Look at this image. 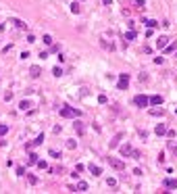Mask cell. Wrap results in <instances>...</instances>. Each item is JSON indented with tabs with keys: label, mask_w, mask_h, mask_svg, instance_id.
<instances>
[{
	"label": "cell",
	"mask_w": 177,
	"mask_h": 194,
	"mask_svg": "<svg viewBox=\"0 0 177 194\" xmlns=\"http://www.w3.org/2000/svg\"><path fill=\"white\" fill-rule=\"evenodd\" d=\"M79 115V111L73 109V107H60V117H65V119H73Z\"/></svg>",
	"instance_id": "obj_1"
},
{
	"label": "cell",
	"mask_w": 177,
	"mask_h": 194,
	"mask_svg": "<svg viewBox=\"0 0 177 194\" xmlns=\"http://www.w3.org/2000/svg\"><path fill=\"white\" fill-rule=\"evenodd\" d=\"M106 161H109V165L113 167V169H117V171H123V169H125V163H123L121 159H115V157H109V159H106Z\"/></svg>",
	"instance_id": "obj_2"
},
{
	"label": "cell",
	"mask_w": 177,
	"mask_h": 194,
	"mask_svg": "<svg viewBox=\"0 0 177 194\" xmlns=\"http://www.w3.org/2000/svg\"><path fill=\"white\" fill-rule=\"evenodd\" d=\"M134 104H136V107H140V109H144V107H148V104H150V98H148V96H144V94H138L136 98H134Z\"/></svg>",
	"instance_id": "obj_3"
},
{
	"label": "cell",
	"mask_w": 177,
	"mask_h": 194,
	"mask_svg": "<svg viewBox=\"0 0 177 194\" xmlns=\"http://www.w3.org/2000/svg\"><path fill=\"white\" fill-rule=\"evenodd\" d=\"M127 86H129V75L121 73L119 75V90H127Z\"/></svg>",
	"instance_id": "obj_4"
},
{
	"label": "cell",
	"mask_w": 177,
	"mask_h": 194,
	"mask_svg": "<svg viewBox=\"0 0 177 194\" xmlns=\"http://www.w3.org/2000/svg\"><path fill=\"white\" fill-rule=\"evenodd\" d=\"M167 46H169V38H167V36H161V38L156 40V48L158 50H165Z\"/></svg>",
	"instance_id": "obj_5"
},
{
	"label": "cell",
	"mask_w": 177,
	"mask_h": 194,
	"mask_svg": "<svg viewBox=\"0 0 177 194\" xmlns=\"http://www.w3.org/2000/svg\"><path fill=\"white\" fill-rule=\"evenodd\" d=\"M129 6L136 8V11H142V8H146V2L144 0H129Z\"/></svg>",
	"instance_id": "obj_6"
},
{
	"label": "cell",
	"mask_w": 177,
	"mask_h": 194,
	"mask_svg": "<svg viewBox=\"0 0 177 194\" xmlns=\"http://www.w3.org/2000/svg\"><path fill=\"white\" fill-rule=\"evenodd\" d=\"M42 142H44V134H40L38 138H35V140H33V142H29V144H27V146H25V148H27V150H29V148H33V146H40Z\"/></svg>",
	"instance_id": "obj_7"
},
{
	"label": "cell",
	"mask_w": 177,
	"mask_h": 194,
	"mask_svg": "<svg viewBox=\"0 0 177 194\" xmlns=\"http://www.w3.org/2000/svg\"><path fill=\"white\" fill-rule=\"evenodd\" d=\"M73 127H75V131H77V136H83V134H85V125H83L81 121H75Z\"/></svg>",
	"instance_id": "obj_8"
},
{
	"label": "cell",
	"mask_w": 177,
	"mask_h": 194,
	"mask_svg": "<svg viewBox=\"0 0 177 194\" xmlns=\"http://www.w3.org/2000/svg\"><path fill=\"white\" fill-rule=\"evenodd\" d=\"M29 75H31V77H33V79H38V77H40V75H42V69H40V67H38V65H33V67H31V69H29Z\"/></svg>",
	"instance_id": "obj_9"
},
{
	"label": "cell",
	"mask_w": 177,
	"mask_h": 194,
	"mask_svg": "<svg viewBox=\"0 0 177 194\" xmlns=\"http://www.w3.org/2000/svg\"><path fill=\"white\" fill-rule=\"evenodd\" d=\"M163 184H165V188H171V190H175V188H177V180H173V178H167Z\"/></svg>",
	"instance_id": "obj_10"
},
{
	"label": "cell",
	"mask_w": 177,
	"mask_h": 194,
	"mask_svg": "<svg viewBox=\"0 0 177 194\" xmlns=\"http://www.w3.org/2000/svg\"><path fill=\"white\" fill-rule=\"evenodd\" d=\"M154 134H156V136H165V134H167V127H165V123H158V125L154 127Z\"/></svg>",
	"instance_id": "obj_11"
},
{
	"label": "cell",
	"mask_w": 177,
	"mask_h": 194,
	"mask_svg": "<svg viewBox=\"0 0 177 194\" xmlns=\"http://www.w3.org/2000/svg\"><path fill=\"white\" fill-rule=\"evenodd\" d=\"M27 157H29V159H27V165H38V161H40V157L35 155V152H29Z\"/></svg>",
	"instance_id": "obj_12"
},
{
	"label": "cell",
	"mask_w": 177,
	"mask_h": 194,
	"mask_svg": "<svg viewBox=\"0 0 177 194\" xmlns=\"http://www.w3.org/2000/svg\"><path fill=\"white\" fill-rule=\"evenodd\" d=\"M150 115H152V117H163V115H165V109L154 107V109H150Z\"/></svg>",
	"instance_id": "obj_13"
},
{
	"label": "cell",
	"mask_w": 177,
	"mask_h": 194,
	"mask_svg": "<svg viewBox=\"0 0 177 194\" xmlns=\"http://www.w3.org/2000/svg\"><path fill=\"white\" fill-rule=\"evenodd\" d=\"M131 152H134V148H131L129 144H123V146H121V155H123V157H129Z\"/></svg>",
	"instance_id": "obj_14"
},
{
	"label": "cell",
	"mask_w": 177,
	"mask_h": 194,
	"mask_svg": "<svg viewBox=\"0 0 177 194\" xmlns=\"http://www.w3.org/2000/svg\"><path fill=\"white\" fill-rule=\"evenodd\" d=\"M121 138H123V134H117V136H115V138L111 140V144H109V146H111V150H113V148H117V146H119V140H121Z\"/></svg>",
	"instance_id": "obj_15"
},
{
	"label": "cell",
	"mask_w": 177,
	"mask_h": 194,
	"mask_svg": "<svg viewBox=\"0 0 177 194\" xmlns=\"http://www.w3.org/2000/svg\"><path fill=\"white\" fill-rule=\"evenodd\" d=\"M90 171H92V175H94V178H98V175L102 173V169H100V167H98V165H94V163L90 165Z\"/></svg>",
	"instance_id": "obj_16"
},
{
	"label": "cell",
	"mask_w": 177,
	"mask_h": 194,
	"mask_svg": "<svg viewBox=\"0 0 177 194\" xmlns=\"http://www.w3.org/2000/svg\"><path fill=\"white\" fill-rule=\"evenodd\" d=\"M167 146H169V150L177 157V142H175V140H169V142H167Z\"/></svg>",
	"instance_id": "obj_17"
},
{
	"label": "cell",
	"mask_w": 177,
	"mask_h": 194,
	"mask_svg": "<svg viewBox=\"0 0 177 194\" xmlns=\"http://www.w3.org/2000/svg\"><path fill=\"white\" fill-rule=\"evenodd\" d=\"M150 104H154V107H158V104H163V96H152V98H150Z\"/></svg>",
	"instance_id": "obj_18"
},
{
	"label": "cell",
	"mask_w": 177,
	"mask_h": 194,
	"mask_svg": "<svg viewBox=\"0 0 177 194\" xmlns=\"http://www.w3.org/2000/svg\"><path fill=\"white\" fill-rule=\"evenodd\" d=\"M75 188H77V192H85V190H87V184H85V182H83V180H79V182H77V186H75Z\"/></svg>",
	"instance_id": "obj_19"
},
{
	"label": "cell",
	"mask_w": 177,
	"mask_h": 194,
	"mask_svg": "<svg viewBox=\"0 0 177 194\" xmlns=\"http://www.w3.org/2000/svg\"><path fill=\"white\" fill-rule=\"evenodd\" d=\"M142 23H144V25H148L150 29H152V27H156V25H158V21H154V19H144Z\"/></svg>",
	"instance_id": "obj_20"
},
{
	"label": "cell",
	"mask_w": 177,
	"mask_h": 194,
	"mask_svg": "<svg viewBox=\"0 0 177 194\" xmlns=\"http://www.w3.org/2000/svg\"><path fill=\"white\" fill-rule=\"evenodd\" d=\"M175 50H177V44H175V42H169V46L165 48V52H167V54H171V52H175Z\"/></svg>",
	"instance_id": "obj_21"
},
{
	"label": "cell",
	"mask_w": 177,
	"mask_h": 194,
	"mask_svg": "<svg viewBox=\"0 0 177 194\" xmlns=\"http://www.w3.org/2000/svg\"><path fill=\"white\" fill-rule=\"evenodd\" d=\"M13 23H15V27H19V29H27V25L23 21H19V19H13Z\"/></svg>",
	"instance_id": "obj_22"
},
{
	"label": "cell",
	"mask_w": 177,
	"mask_h": 194,
	"mask_svg": "<svg viewBox=\"0 0 177 194\" xmlns=\"http://www.w3.org/2000/svg\"><path fill=\"white\" fill-rule=\"evenodd\" d=\"M106 186H109V188H117V180H115V178H109V180H106Z\"/></svg>",
	"instance_id": "obj_23"
},
{
	"label": "cell",
	"mask_w": 177,
	"mask_h": 194,
	"mask_svg": "<svg viewBox=\"0 0 177 194\" xmlns=\"http://www.w3.org/2000/svg\"><path fill=\"white\" fill-rule=\"evenodd\" d=\"M29 107H31V102H29V100H21V104H19V109H21V111H27Z\"/></svg>",
	"instance_id": "obj_24"
},
{
	"label": "cell",
	"mask_w": 177,
	"mask_h": 194,
	"mask_svg": "<svg viewBox=\"0 0 177 194\" xmlns=\"http://www.w3.org/2000/svg\"><path fill=\"white\" fill-rule=\"evenodd\" d=\"M48 155H50L52 159H60V152L56 150V148H50V150H48Z\"/></svg>",
	"instance_id": "obj_25"
},
{
	"label": "cell",
	"mask_w": 177,
	"mask_h": 194,
	"mask_svg": "<svg viewBox=\"0 0 177 194\" xmlns=\"http://www.w3.org/2000/svg\"><path fill=\"white\" fill-rule=\"evenodd\" d=\"M79 11H81V6H79L77 2H73V4H71V13H75V15H79Z\"/></svg>",
	"instance_id": "obj_26"
},
{
	"label": "cell",
	"mask_w": 177,
	"mask_h": 194,
	"mask_svg": "<svg viewBox=\"0 0 177 194\" xmlns=\"http://www.w3.org/2000/svg\"><path fill=\"white\" fill-rule=\"evenodd\" d=\"M44 44H48V46H52V36H48V33H44Z\"/></svg>",
	"instance_id": "obj_27"
},
{
	"label": "cell",
	"mask_w": 177,
	"mask_h": 194,
	"mask_svg": "<svg viewBox=\"0 0 177 194\" xmlns=\"http://www.w3.org/2000/svg\"><path fill=\"white\" fill-rule=\"evenodd\" d=\"M27 182L31 184V186H35V184H38V178H35V175H31V173H29V175H27Z\"/></svg>",
	"instance_id": "obj_28"
},
{
	"label": "cell",
	"mask_w": 177,
	"mask_h": 194,
	"mask_svg": "<svg viewBox=\"0 0 177 194\" xmlns=\"http://www.w3.org/2000/svg\"><path fill=\"white\" fill-rule=\"evenodd\" d=\"M6 131H8V125H6V123H0V136H4Z\"/></svg>",
	"instance_id": "obj_29"
},
{
	"label": "cell",
	"mask_w": 177,
	"mask_h": 194,
	"mask_svg": "<svg viewBox=\"0 0 177 194\" xmlns=\"http://www.w3.org/2000/svg\"><path fill=\"white\" fill-rule=\"evenodd\" d=\"M52 75L60 77V75H63V69H60V67H54V69H52Z\"/></svg>",
	"instance_id": "obj_30"
},
{
	"label": "cell",
	"mask_w": 177,
	"mask_h": 194,
	"mask_svg": "<svg viewBox=\"0 0 177 194\" xmlns=\"http://www.w3.org/2000/svg\"><path fill=\"white\" fill-rule=\"evenodd\" d=\"M134 38H136V31H134V29H129V31L125 33V40H134Z\"/></svg>",
	"instance_id": "obj_31"
},
{
	"label": "cell",
	"mask_w": 177,
	"mask_h": 194,
	"mask_svg": "<svg viewBox=\"0 0 177 194\" xmlns=\"http://www.w3.org/2000/svg\"><path fill=\"white\" fill-rule=\"evenodd\" d=\"M75 146H77V144H75V140H67V148H69V150H73Z\"/></svg>",
	"instance_id": "obj_32"
},
{
	"label": "cell",
	"mask_w": 177,
	"mask_h": 194,
	"mask_svg": "<svg viewBox=\"0 0 177 194\" xmlns=\"http://www.w3.org/2000/svg\"><path fill=\"white\" fill-rule=\"evenodd\" d=\"M38 167H40V169H48V163H46V161H42V159H40V161H38Z\"/></svg>",
	"instance_id": "obj_33"
},
{
	"label": "cell",
	"mask_w": 177,
	"mask_h": 194,
	"mask_svg": "<svg viewBox=\"0 0 177 194\" xmlns=\"http://www.w3.org/2000/svg\"><path fill=\"white\" fill-rule=\"evenodd\" d=\"M98 102H100V104H106V102H109V98H106L104 94H100V96H98Z\"/></svg>",
	"instance_id": "obj_34"
},
{
	"label": "cell",
	"mask_w": 177,
	"mask_h": 194,
	"mask_svg": "<svg viewBox=\"0 0 177 194\" xmlns=\"http://www.w3.org/2000/svg\"><path fill=\"white\" fill-rule=\"evenodd\" d=\"M131 157H134V159H138V161H140V159H142V152H140V150H134V152H131Z\"/></svg>",
	"instance_id": "obj_35"
},
{
	"label": "cell",
	"mask_w": 177,
	"mask_h": 194,
	"mask_svg": "<svg viewBox=\"0 0 177 194\" xmlns=\"http://www.w3.org/2000/svg\"><path fill=\"white\" fill-rule=\"evenodd\" d=\"M142 173H144V171H142V169H140V167H136V169H134V175H138V178H140V175H142Z\"/></svg>",
	"instance_id": "obj_36"
},
{
	"label": "cell",
	"mask_w": 177,
	"mask_h": 194,
	"mask_svg": "<svg viewBox=\"0 0 177 194\" xmlns=\"http://www.w3.org/2000/svg\"><path fill=\"white\" fill-rule=\"evenodd\" d=\"M17 175H25V167H19V169H17Z\"/></svg>",
	"instance_id": "obj_37"
},
{
	"label": "cell",
	"mask_w": 177,
	"mask_h": 194,
	"mask_svg": "<svg viewBox=\"0 0 177 194\" xmlns=\"http://www.w3.org/2000/svg\"><path fill=\"white\" fill-rule=\"evenodd\" d=\"M102 4H104V6H109V4H111V0H102Z\"/></svg>",
	"instance_id": "obj_38"
},
{
	"label": "cell",
	"mask_w": 177,
	"mask_h": 194,
	"mask_svg": "<svg viewBox=\"0 0 177 194\" xmlns=\"http://www.w3.org/2000/svg\"><path fill=\"white\" fill-rule=\"evenodd\" d=\"M81 2H83V0H81Z\"/></svg>",
	"instance_id": "obj_39"
}]
</instances>
